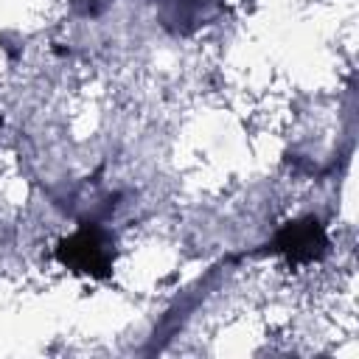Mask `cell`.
Wrapping results in <instances>:
<instances>
[{
    "label": "cell",
    "mask_w": 359,
    "mask_h": 359,
    "mask_svg": "<svg viewBox=\"0 0 359 359\" xmlns=\"http://www.w3.org/2000/svg\"><path fill=\"white\" fill-rule=\"evenodd\" d=\"M53 255L67 272L101 280V278L112 275L118 247H115V236L107 227H101L95 222H84L73 233H67L56 241Z\"/></svg>",
    "instance_id": "6da1fadb"
},
{
    "label": "cell",
    "mask_w": 359,
    "mask_h": 359,
    "mask_svg": "<svg viewBox=\"0 0 359 359\" xmlns=\"http://www.w3.org/2000/svg\"><path fill=\"white\" fill-rule=\"evenodd\" d=\"M67 3L79 17H98L112 0H67Z\"/></svg>",
    "instance_id": "277c9868"
},
{
    "label": "cell",
    "mask_w": 359,
    "mask_h": 359,
    "mask_svg": "<svg viewBox=\"0 0 359 359\" xmlns=\"http://www.w3.org/2000/svg\"><path fill=\"white\" fill-rule=\"evenodd\" d=\"M272 250L294 266L314 264L328 252V233L317 216L289 219L278 227V233L272 238Z\"/></svg>",
    "instance_id": "7a4b0ae2"
},
{
    "label": "cell",
    "mask_w": 359,
    "mask_h": 359,
    "mask_svg": "<svg viewBox=\"0 0 359 359\" xmlns=\"http://www.w3.org/2000/svg\"><path fill=\"white\" fill-rule=\"evenodd\" d=\"M224 0H157V22L174 34L188 36L219 20Z\"/></svg>",
    "instance_id": "3957f363"
}]
</instances>
